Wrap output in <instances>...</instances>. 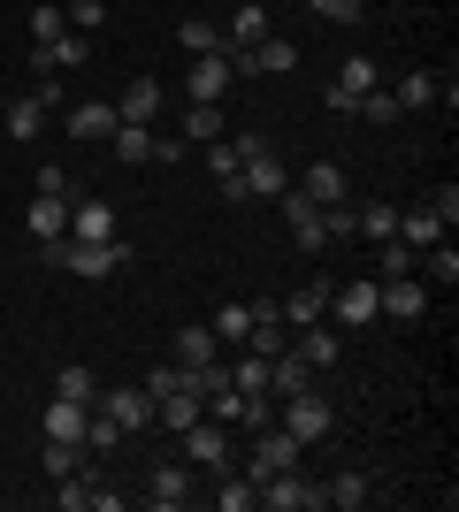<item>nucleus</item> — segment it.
Wrapping results in <instances>:
<instances>
[{"instance_id":"nucleus-30","label":"nucleus","mask_w":459,"mask_h":512,"mask_svg":"<svg viewBox=\"0 0 459 512\" xmlns=\"http://www.w3.org/2000/svg\"><path fill=\"white\" fill-rule=\"evenodd\" d=\"M222 375H230V390H245V398H268V360H261V352H245V360H222Z\"/></svg>"},{"instance_id":"nucleus-17","label":"nucleus","mask_w":459,"mask_h":512,"mask_svg":"<svg viewBox=\"0 0 459 512\" xmlns=\"http://www.w3.org/2000/svg\"><path fill=\"white\" fill-rule=\"evenodd\" d=\"M161 107H169L161 77H131V85H123V100H115V115H123V123H161Z\"/></svg>"},{"instance_id":"nucleus-18","label":"nucleus","mask_w":459,"mask_h":512,"mask_svg":"<svg viewBox=\"0 0 459 512\" xmlns=\"http://www.w3.org/2000/svg\"><path fill=\"white\" fill-rule=\"evenodd\" d=\"M69 237L108 245V237H115V207H108V199H69Z\"/></svg>"},{"instance_id":"nucleus-47","label":"nucleus","mask_w":459,"mask_h":512,"mask_svg":"<svg viewBox=\"0 0 459 512\" xmlns=\"http://www.w3.org/2000/svg\"><path fill=\"white\" fill-rule=\"evenodd\" d=\"M31 192H62V199H69V192H77V184H69V169H62V161H46V169L31 176Z\"/></svg>"},{"instance_id":"nucleus-16","label":"nucleus","mask_w":459,"mask_h":512,"mask_svg":"<svg viewBox=\"0 0 459 512\" xmlns=\"http://www.w3.org/2000/svg\"><path fill=\"white\" fill-rule=\"evenodd\" d=\"M238 85V69H230V54H199L192 62V77H184V92H192V100H215L222 107V92Z\"/></svg>"},{"instance_id":"nucleus-19","label":"nucleus","mask_w":459,"mask_h":512,"mask_svg":"<svg viewBox=\"0 0 459 512\" xmlns=\"http://www.w3.org/2000/svg\"><path fill=\"white\" fill-rule=\"evenodd\" d=\"M176 138H184V146H215V138H230V115H222L215 100H192V115L176 123Z\"/></svg>"},{"instance_id":"nucleus-5","label":"nucleus","mask_w":459,"mask_h":512,"mask_svg":"<svg viewBox=\"0 0 459 512\" xmlns=\"http://www.w3.org/2000/svg\"><path fill=\"white\" fill-rule=\"evenodd\" d=\"M261 505L268 512H322V482H314L306 467H284V474L261 482Z\"/></svg>"},{"instance_id":"nucleus-24","label":"nucleus","mask_w":459,"mask_h":512,"mask_svg":"<svg viewBox=\"0 0 459 512\" xmlns=\"http://www.w3.org/2000/svg\"><path fill=\"white\" fill-rule=\"evenodd\" d=\"M46 115H54V107H46L39 92H23V100H8V138H16V146H31V138L46 130Z\"/></svg>"},{"instance_id":"nucleus-34","label":"nucleus","mask_w":459,"mask_h":512,"mask_svg":"<svg viewBox=\"0 0 459 512\" xmlns=\"http://www.w3.org/2000/svg\"><path fill=\"white\" fill-rule=\"evenodd\" d=\"M337 85H345V92L383 85V62H375V54H345V62H337Z\"/></svg>"},{"instance_id":"nucleus-20","label":"nucleus","mask_w":459,"mask_h":512,"mask_svg":"<svg viewBox=\"0 0 459 512\" xmlns=\"http://www.w3.org/2000/svg\"><path fill=\"white\" fill-rule=\"evenodd\" d=\"M368 497H375V482H368L360 467H337V474L322 482V505H337V512H360Z\"/></svg>"},{"instance_id":"nucleus-39","label":"nucleus","mask_w":459,"mask_h":512,"mask_svg":"<svg viewBox=\"0 0 459 512\" xmlns=\"http://www.w3.org/2000/svg\"><path fill=\"white\" fill-rule=\"evenodd\" d=\"M352 115H360V123H398V100H391L383 85H368L360 100H352Z\"/></svg>"},{"instance_id":"nucleus-21","label":"nucleus","mask_w":459,"mask_h":512,"mask_svg":"<svg viewBox=\"0 0 459 512\" xmlns=\"http://www.w3.org/2000/svg\"><path fill=\"white\" fill-rule=\"evenodd\" d=\"M215 360H222V337L207 329V321L176 329V367H215Z\"/></svg>"},{"instance_id":"nucleus-48","label":"nucleus","mask_w":459,"mask_h":512,"mask_svg":"<svg viewBox=\"0 0 459 512\" xmlns=\"http://www.w3.org/2000/svg\"><path fill=\"white\" fill-rule=\"evenodd\" d=\"M352 100H360V92H345V85H337V77H329V85H322V107H329V115H352Z\"/></svg>"},{"instance_id":"nucleus-42","label":"nucleus","mask_w":459,"mask_h":512,"mask_svg":"<svg viewBox=\"0 0 459 512\" xmlns=\"http://www.w3.org/2000/svg\"><path fill=\"white\" fill-rule=\"evenodd\" d=\"M77 467H85V444H46V482H62Z\"/></svg>"},{"instance_id":"nucleus-41","label":"nucleus","mask_w":459,"mask_h":512,"mask_svg":"<svg viewBox=\"0 0 459 512\" xmlns=\"http://www.w3.org/2000/svg\"><path fill=\"white\" fill-rule=\"evenodd\" d=\"M375 253H383V276H414V245H406V237H383V245H375Z\"/></svg>"},{"instance_id":"nucleus-10","label":"nucleus","mask_w":459,"mask_h":512,"mask_svg":"<svg viewBox=\"0 0 459 512\" xmlns=\"http://www.w3.org/2000/svg\"><path fill=\"white\" fill-rule=\"evenodd\" d=\"M314 383H322V367L306 360L299 344H284V352L268 360V398H299V390H314Z\"/></svg>"},{"instance_id":"nucleus-13","label":"nucleus","mask_w":459,"mask_h":512,"mask_svg":"<svg viewBox=\"0 0 459 512\" xmlns=\"http://www.w3.org/2000/svg\"><path fill=\"white\" fill-rule=\"evenodd\" d=\"M115 123H123V115H115V100H77V107L62 115V130L77 138V146H108Z\"/></svg>"},{"instance_id":"nucleus-7","label":"nucleus","mask_w":459,"mask_h":512,"mask_svg":"<svg viewBox=\"0 0 459 512\" xmlns=\"http://www.w3.org/2000/svg\"><path fill=\"white\" fill-rule=\"evenodd\" d=\"M329 321H337V329H368V321H383V306H375V276L329 283Z\"/></svg>"},{"instance_id":"nucleus-9","label":"nucleus","mask_w":459,"mask_h":512,"mask_svg":"<svg viewBox=\"0 0 459 512\" xmlns=\"http://www.w3.org/2000/svg\"><path fill=\"white\" fill-rule=\"evenodd\" d=\"M284 230H291V245H299V253H329L322 207H314V199H306L299 184H291V192H284Z\"/></svg>"},{"instance_id":"nucleus-25","label":"nucleus","mask_w":459,"mask_h":512,"mask_svg":"<svg viewBox=\"0 0 459 512\" xmlns=\"http://www.w3.org/2000/svg\"><path fill=\"white\" fill-rule=\"evenodd\" d=\"M108 146H115V161H123V169H138V161H153V123H115Z\"/></svg>"},{"instance_id":"nucleus-22","label":"nucleus","mask_w":459,"mask_h":512,"mask_svg":"<svg viewBox=\"0 0 459 512\" xmlns=\"http://www.w3.org/2000/svg\"><path fill=\"white\" fill-rule=\"evenodd\" d=\"M85 421H92V406H69V398H54L46 406V444H85Z\"/></svg>"},{"instance_id":"nucleus-46","label":"nucleus","mask_w":459,"mask_h":512,"mask_svg":"<svg viewBox=\"0 0 459 512\" xmlns=\"http://www.w3.org/2000/svg\"><path fill=\"white\" fill-rule=\"evenodd\" d=\"M322 23H360V0H306Z\"/></svg>"},{"instance_id":"nucleus-12","label":"nucleus","mask_w":459,"mask_h":512,"mask_svg":"<svg viewBox=\"0 0 459 512\" xmlns=\"http://www.w3.org/2000/svg\"><path fill=\"white\" fill-rule=\"evenodd\" d=\"M375 306H383L391 321H421V314H429V283H421V276H383V283H375Z\"/></svg>"},{"instance_id":"nucleus-14","label":"nucleus","mask_w":459,"mask_h":512,"mask_svg":"<svg viewBox=\"0 0 459 512\" xmlns=\"http://www.w3.org/2000/svg\"><path fill=\"white\" fill-rule=\"evenodd\" d=\"M23 230L39 237V245L69 237V199H62V192H31V207H23Z\"/></svg>"},{"instance_id":"nucleus-40","label":"nucleus","mask_w":459,"mask_h":512,"mask_svg":"<svg viewBox=\"0 0 459 512\" xmlns=\"http://www.w3.org/2000/svg\"><path fill=\"white\" fill-rule=\"evenodd\" d=\"M322 230H329V245H352V237H360V214H352V199L322 207Z\"/></svg>"},{"instance_id":"nucleus-8","label":"nucleus","mask_w":459,"mask_h":512,"mask_svg":"<svg viewBox=\"0 0 459 512\" xmlns=\"http://www.w3.org/2000/svg\"><path fill=\"white\" fill-rule=\"evenodd\" d=\"M92 413H100V421H115L123 436H146V428H153V398H146V390H100V398H92Z\"/></svg>"},{"instance_id":"nucleus-2","label":"nucleus","mask_w":459,"mask_h":512,"mask_svg":"<svg viewBox=\"0 0 459 512\" xmlns=\"http://www.w3.org/2000/svg\"><path fill=\"white\" fill-rule=\"evenodd\" d=\"M291 192V169L276 161V146H261V153H245V169H238V184L222 199H284Z\"/></svg>"},{"instance_id":"nucleus-27","label":"nucleus","mask_w":459,"mask_h":512,"mask_svg":"<svg viewBox=\"0 0 459 512\" xmlns=\"http://www.w3.org/2000/svg\"><path fill=\"white\" fill-rule=\"evenodd\" d=\"M391 100H398V115H429V107H437V77L414 69V77H398V85H391Z\"/></svg>"},{"instance_id":"nucleus-4","label":"nucleus","mask_w":459,"mask_h":512,"mask_svg":"<svg viewBox=\"0 0 459 512\" xmlns=\"http://www.w3.org/2000/svg\"><path fill=\"white\" fill-rule=\"evenodd\" d=\"M123 260H131V245H115V237H108V245H85V237H62V245H54V268H77L85 283L115 276Z\"/></svg>"},{"instance_id":"nucleus-29","label":"nucleus","mask_w":459,"mask_h":512,"mask_svg":"<svg viewBox=\"0 0 459 512\" xmlns=\"http://www.w3.org/2000/svg\"><path fill=\"white\" fill-rule=\"evenodd\" d=\"M215 505H222V512H253V505H261V482L222 467V474H215Z\"/></svg>"},{"instance_id":"nucleus-43","label":"nucleus","mask_w":459,"mask_h":512,"mask_svg":"<svg viewBox=\"0 0 459 512\" xmlns=\"http://www.w3.org/2000/svg\"><path fill=\"white\" fill-rule=\"evenodd\" d=\"M108 23V0H69V31H100Z\"/></svg>"},{"instance_id":"nucleus-33","label":"nucleus","mask_w":459,"mask_h":512,"mask_svg":"<svg viewBox=\"0 0 459 512\" xmlns=\"http://www.w3.org/2000/svg\"><path fill=\"white\" fill-rule=\"evenodd\" d=\"M176 39H184V54H222V23L184 16V23H176Z\"/></svg>"},{"instance_id":"nucleus-11","label":"nucleus","mask_w":459,"mask_h":512,"mask_svg":"<svg viewBox=\"0 0 459 512\" xmlns=\"http://www.w3.org/2000/svg\"><path fill=\"white\" fill-rule=\"evenodd\" d=\"M184 459H192L199 474H222V467H230V436H222V421L199 413V421L184 428Z\"/></svg>"},{"instance_id":"nucleus-3","label":"nucleus","mask_w":459,"mask_h":512,"mask_svg":"<svg viewBox=\"0 0 459 512\" xmlns=\"http://www.w3.org/2000/svg\"><path fill=\"white\" fill-rule=\"evenodd\" d=\"M192 490H199V467H192V459H161V467H146V482H138V497L161 505V512L192 505Z\"/></svg>"},{"instance_id":"nucleus-28","label":"nucleus","mask_w":459,"mask_h":512,"mask_svg":"<svg viewBox=\"0 0 459 512\" xmlns=\"http://www.w3.org/2000/svg\"><path fill=\"white\" fill-rule=\"evenodd\" d=\"M398 237H406L414 253H429V245H444V222L429 207H398Z\"/></svg>"},{"instance_id":"nucleus-32","label":"nucleus","mask_w":459,"mask_h":512,"mask_svg":"<svg viewBox=\"0 0 459 512\" xmlns=\"http://www.w3.org/2000/svg\"><path fill=\"white\" fill-rule=\"evenodd\" d=\"M54 398H69V406H92V398H100V375H92V367H62V375H54Z\"/></svg>"},{"instance_id":"nucleus-23","label":"nucleus","mask_w":459,"mask_h":512,"mask_svg":"<svg viewBox=\"0 0 459 512\" xmlns=\"http://www.w3.org/2000/svg\"><path fill=\"white\" fill-rule=\"evenodd\" d=\"M299 192L314 199V207H337V199H352V184H345V169H337V161H314V169L299 176Z\"/></svg>"},{"instance_id":"nucleus-36","label":"nucleus","mask_w":459,"mask_h":512,"mask_svg":"<svg viewBox=\"0 0 459 512\" xmlns=\"http://www.w3.org/2000/svg\"><path fill=\"white\" fill-rule=\"evenodd\" d=\"M62 31H69V8H62V0H39V8H31V46L62 39Z\"/></svg>"},{"instance_id":"nucleus-44","label":"nucleus","mask_w":459,"mask_h":512,"mask_svg":"<svg viewBox=\"0 0 459 512\" xmlns=\"http://www.w3.org/2000/svg\"><path fill=\"white\" fill-rule=\"evenodd\" d=\"M138 390H146V398H169V390H184V367H146Z\"/></svg>"},{"instance_id":"nucleus-45","label":"nucleus","mask_w":459,"mask_h":512,"mask_svg":"<svg viewBox=\"0 0 459 512\" xmlns=\"http://www.w3.org/2000/svg\"><path fill=\"white\" fill-rule=\"evenodd\" d=\"M429 214L452 230V222H459V184H437V192H429Z\"/></svg>"},{"instance_id":"nucleus-26","label":"nucleus","mask_w":459,"mask_h":512,"mask_svg":"<svg viewBox=\"0 0 459 512\" xmlns=\"http://www.w3.org/2000/svg\"><path fill=\"white\" fill-rule=\"evenodd\" d=\"M276 314H284L291 329H306V321H329V283H306V291H291Z\"/></svg>"},{"instance_id":"nucleus-15","label":"nucleus","mask_w":459,"mask_h":512,"mask_svg":"<svg viewBox=\"0 0 459 512\" xmlns=\"http://www.w3.org/2000/svg\"><path fill=\"white\" fill-rule=\"evenodd\" d=\"M261 39H268V8L261 0H238V8H230V31H222V54H253Z\"/></svg>"},{"instance_id":"nucleus-35","label":"nucleus","mask_w":459,"mask_h":512,"mask_svg":"<svg viewBox=\"0 0 459 512\" xmlns=\"http://www.w3.org/2000/svg\"><path fill=\"white\" fill-rule=\"evenodd\" d=\"M222 344H245V329H253V306H238V299H222L215 306V321H207Z\"/></svg>"},{"instance_id":"nucleus-6","label":"nucleus","mask_w":459,"mask_h":512,"mask_svg":"<svg viewBox=\"0 0 459 512\" xmlns=\"http://www.w3.org/2000/svg\"><path fill=\"white\" fill-rule=\"evenodd\" d=\"M299 436H284V428L268 421V428H253V459H245V474L253 482H268V474H284V467H299Z\"/></svg>"},{"instance_id":"nucleus-38","label":"nucleus","mask_w":459,"mask_h":512,"mask_svg":"<svg viewBox=\"0 0 459 512\" xmlns=\"http://www.w3.org/2000/svg\"><path fill=\"white\" fill-rule=\"evenodd\" d=\"M421 268H429V291H452V283H459V253H452V245H429Z\"/></svg>"},{"instance_id":"nucleus-31","label":"nucleus","mask_w":459,"mask_h":512,"mask_svg":"<svg viewBox=\"0 0 459 512\" xmlns=\"http://www.w3.org/2000/svg\"><path fill=\"white\" fill-rule=\"evenodd\" d=\"M352 214H360V237H368V245L398 237V207H391V199H368V207H352Z\"/></svg>"},{"instance_id":"nucleus-1","label":"nucleus","mask_w":459,"mask_h":512,"mask_svg":"<svg viewBox=\"0 0 459 512\" xmlns=\"http://www.w3.org/2000/svg\"><path fill=\"white\" fill-rule=\"evenodd\" d=\"M276 428L299 436V444H322V436H337V406H329L322 383H314V390H299V398H276Z\"/></svg>"},{"instance_id":"nucleus-37","label":"nucleus","mask_w":459,"mask_h":512,"mask_svg":"<svg viewBox=\"0 0 459 512\" xmlns=\"http://www.w3.org/2000/svg\"><path fill=\"white\" fill-rule=\"evenodd\" d=\"M238 146H230V138H215V146H207V176H215V192H230V184H238Z\"/></svg>"}]
</instances>
